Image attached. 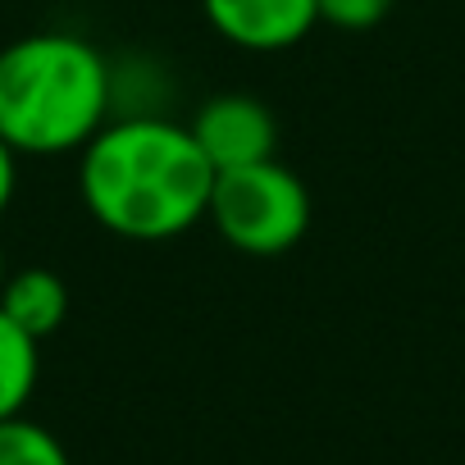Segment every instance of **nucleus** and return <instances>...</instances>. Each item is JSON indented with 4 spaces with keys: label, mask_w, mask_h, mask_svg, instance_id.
<instances>
[{
    "label": "nucleus",
    "mask_w": 465,
    "mask_h": 465,
    "mask_svg": "<svg viewBox=\"0 0 465 465\" xmlns=\"http://www.w3.org/2000/svg\"><path fill=\"white\" fill-rule=\"evenodd\" d=\"M214 164L187 124L128 114L105 124L78 164L87 214L128 242H164L196 228L210 210Z\"/></svg>",
    "instance_id": "obj_1"
},
{
    "label": "nucleus",
    "mask_w": 465,
    "mask_h": 465,
    "mask_svg": "<svg viewBox=\"0 0 465 465\" xmlns=\"http://www.w3.org/2000/svg\"><path fill=\"white\" fill-rule=\"evenodd\" d=\"M114 69L78 33H28L0 51V137L15 155L83 151L110 119Z\"/></svg>",
    "instance_id": "obj_2"
},
{
    "label": "nucleus",
    "mask_w": 465,
    "mask_h": 465,
    "mask_svg": "<svg viewBox=\"0 0 465 465\" xmlns=\"http://www.w3.org/2000/svg\"><path fill=\"white\" fill-rule=\"evenodd\" d=\"M205 219L219 228V238L242 256H283L311 228V192L306 183L279 164L256 160L242 169H219L210 187Z\"/></svg>",
    "instance_id": "obj_3"
},
{
    "label": "nucleus",
    "mask_w": 465,
    "mask_h": 465,
    "mask_svg": "<svg viewBox=\"0 0 465 465\" xmlns=\"http://www.w3.org/2000/svg\"><path fill=\"white\" fill-rule=\"evenodd\" d=\"M187 128H192L201 155L214 164V173L219 169H242V164H256V160H274V146H279V124H274L270 105L247 96V92L210 96Z\"/></svg>",
    "instance_id": "obj_4"
},
{
    "label": "nucleus",
    "mask_w": 465,
    "mask_h": 465,
    "mask_svg": "<svg viewBox=\"0 0 465 465\" xmlns=\"http://www.w3.org/2000/svg\"><path fill=\"white\" fill-rule=\"evenodd\" d=\"M210 28L242 51H288L315 24V0H201Z\"/></svg>",
    "instance_id": "obj_5"
},
{
    "label": "nucleus",
    "mask_w": 465,
    "mask_h": 465,
    "mask_svg": "<svg viewBox=\"0 0 465 465\" xmlns=\"http://www.w3.org/2000/svg\"><path fill=\"white\" fill-rule=\"evenodd\" d=\"M0 311H5L24 333H33L42 342V338H51L64 324V315H69V288H64V279L55 270H42V265L15 270L5 279V288H0Z\"/></svg>",
    "instance_id": "obj_6"
},
{
    "label": "nucleus",
    "mask_w": 465,
    "mask_h": 465,
    "mask_svg": "<svg viewBox=\"0 0 465 465\" xmlns=\"http://www.w3.org/2000/svg\"><path fill=\"white\" fill-rule=\"evenodd\" d=\"M37 338L24 333L5 311H0V420L24 415L37 374H42V356H37Z\"/></svg>",
    "instance_id": "obj_7"
},
{
    "label": "nucleus",
    "mask_w": 465,
    "mask_h": 465,
    "mask_svg": "<svg viewBox=\"0 0 465 465\" xmlns=\"http://www.w3.org/2000/svg\"><path fill=\"white\" fill-rule=\"evenodd\" d=\"M0 465H69V451L51 429L15 415L0 420Z\"/></svg>",
    "instance_id": "obj_8"
},
{
    "label": "nucleus",
    "mask_w": 465,
    "mask_h": 465,
    "mask_svg": "<svg viewBox=\"0 0 465 465\" xmlns=\"http://www.w3.org/2000/svg\"><path fill=\"white\" fill-rule=\"evenodd\" d=\"M397 0H315L320 24L342 28V33H370L392 15Z\"/></svg>",
    "instance_id": "obj_9"
},
{
    "label": "nucleus",
    "mask_w": 465,
    "mask_h": 465,
    "mask_svg": "<svg viewBox=\"0 0 465 465\" xmlns=\"http://www.w3.org/2000/svg\"><path fill=\"white\" fill-rule=\"evenodd\" d=\"M15 183H19V155L15 146L0 137V214H5V205L15 201Z\"/></svg>",
    "instance_id": "obj_10"
},
{
    "label": "nucleus",
    "mask_w": 465,
    "mask_h": 465,
    "mask_svg": "<svg viewBox=\"0 0 465 465\" xmlns=\"http://www.w3.org/2000/svg\"><path fill=\"white\" fill-rule=\"evenodd\" d=\"M5 279H10V265H5V252H0V288H5Z\"/></svg>",
    "instance_id": "obj_11"
}]
</instances>
